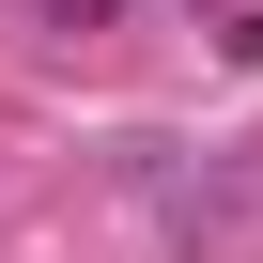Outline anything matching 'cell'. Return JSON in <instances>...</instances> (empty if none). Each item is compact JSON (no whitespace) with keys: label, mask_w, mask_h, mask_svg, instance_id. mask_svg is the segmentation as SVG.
I'll return each instance as SVG.
<instances>
[{"label":"cell","mask_w":263,"mask_h":263,"mask_svg":"<svg viewBox=\"0 0 263 263\" xmlns=\"http://www.w3.org/2000/svg\"><path fill=\"white\" fill-rule=\"evenodd\" d=\"M31 16H47V31H108V0H31Z\"/></svg>","instance_id":"cell-1"}]
</instances>
